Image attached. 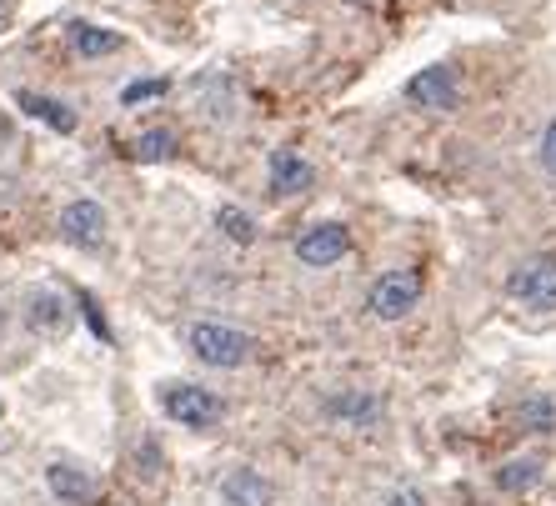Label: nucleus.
<instances>
[{
    "mask_svg": "<svg viewBox=\"0 0 556 506\" xmlns=\"http://www.w3.org/2000/svg\"><path fill=\"white\" fill-rule=\"evenodd\" d=\"M161 411H166L171 421L191 426V431H211V426H221V416H226V401H221L216 391H206V386L171 381V386H161Z\"/></svg>",
    "mask_w": 556,
    "mask_h": 506,
    "instance_id": "nucleus-1",
    "label": "nucleus"
},
{
    "mask_svg": "<svg viewBox=\"0 0 556 506\" xmlns=\"http://www.w3.org/2000/svg\"><path fill=\"white\" fill-rule=\"evenodd\" d=\"M191 351H196L206 366L231 371V366H246V361H251L256 341H251L246 331H236V326H221V321H196V326H191Z\"/></svg>",
    "mask_w": 556,
    "mask_h": 506,
    "instance_id": "nucleus-2",
    "label": "nucleus"
},
{
    "mask_svg": "<svg viewBox=\"0 0 556 506\" xmlns=\"http://www.w3.org/2000/svg\"><path fill=\"white\" fill-rule=\"evenodd\" d=\"M506 291L531 306V311H556V256H536V261H521L506 281Z\"/></svg>",
    "mask_w": 556,
    "mask_h": 506,
    "instance_id": "nucleus-3",
    "label": "nucleus"
},
{
    "mask_svg": "<svg viewBox=\"0 0 556 506\" xmlns=\"http://www.w3.org/2000/svg\"><path fill=\"white\" fill-rule=\"evenodd\" d=\"M416 301H421V276L416 271H386L366 296L371 316H381V321H401L406 311H416Z\"/></svg>",
    "mask_w": 556,
    "mask_h": 506,
    "instance_id": "nucleus-4",
    "label": "nucleus"
},
{
    "mask_svg": "<svg viewBox=\"0 0 556 506\" xmlns=\"http://www.w3.org/2000/svg\"><path fill=\"white\" fill-rule=\"evenodd\" d=\"M346 251H351V231L341 221H321V226L301 231V241H296L301 266H336Z\"/></svg>",
    "mask_w": 556,
    "mask_h": 506,
    "instance_id": "nucleus-5",
    "label": "nucleus"
},
{
    "mask_svg": "<svg viewBox=\"0 0 556 506\" xmlns=\"http://www.w3.org/2000/svg\"><path fill=\"white\" fill-rule=\"evenodd\" d=\"M406 101L421 106V111H456L461 91H456V76L446 66H431V71H416L406 81Z\"/></svg>",
    "mask_w": 556,
    "mask_h": 506,
    "instance_id": "nucleus-6",
    "label": "nucleus"
},
{
    "mask_svg": "<svg viewBox=\"0 0 556 506\" xmlns=\"http://www.w3.org/2000/svg\"><path fill=\"white\" fill-rule=\"evenodd\" d=\"M61 236L71 246H101L106 241V211H101V201H91V196L71 201L61 211Z\"/></svg>",
    "mask_w": 556,
    "mask_h": 506,
    "instance_id": "nucleus-7",
    "label": "nucleus"
},
{
    "mask_svg": "<svg viewBox=\"0 0 556 506\" xmlns=\"http://www.w3.org/2000/svg\"><path fill=\"white\" fill-rule=\"evenodd\" d=\"M46 481H51V491H56L66 506H96V501H101V491H96V481H91V471H86V466L56 461V466L46 471Z\"/></svg>",
    "mask_w": 556,
    "mask_h": 506,
    "instance_id": "nucleus-8",
    "label": "nucleus"
},
{
    "mask_svg": "<svg viewBox=\"0 0 556 506\" xmlns=\"http://www.w3.org/2000/svg\"><path fill=\"white\" fill-rule=\"evenodd\" d=\"M271 496H276V486L261 471H251V466H236L221 481V501L226 506H271Z\"/></svg>",
    "mask_w": 556,
    "mask_h": 506,
    "instance_id": "nucleus-9",
    "label": "nucleus"
},
{
    "mask_svg": "<svg viewBox=\"0 0 556 506\" xmlns=\"http://www.w3.org/2000/svg\"><path fill=\"white\" fill-rule=\"evenodd\" d=\"M311 186H316V166L306 156H296V151H276L271 156V191L276 196H301Z\"/></svg>",
    "mask_w": 556,
    "mask_h": 506,
    "instance_id": "nucleus-10",
    "label": "nucleus"
},
{
    "mask_svg": "<svg viewBox=\"0 0 556 506\" xmlns=\"http://www.w3.org/2000/svg\"><path fill=\"white\" fill-rule=\"evenodd\" d=\"M326 411H331L336 421H346V426H376L386 406H381L376 391H336V396L326 401Z\"/></svg>",
    "mask_w": 556,
    "mask_h": 506,
    "instance_id": "nucleus-11",
    "label": "nucleus"
},
{
    "mask_svg": "<svg viewBox=\"0 0 556 506\" xmlns=\"http://www.w3.org/2000/svg\"><path fill=\"white\" fill-rule=\"evenodd\" d=\"M16 106H21L31 121H46V126H51V131H61V136H71V131H76V111H71L66 101H56V96L21 91V96H16Z\"/></svg>",
    "mask_w": 556,
    "mask_h": 506,
    "instance_id": "nucleus-12",
    "label": "nucleus"
},
{
    "mask_svg": "<svg viewBox=\"0 0 556 506\" xmlns=\"http://www.w3.org/2000/svg\"><path fill=\"white\" fill-rule=\"evenodd\" d=\"M71 51H81V56H111V51H121V36L106 31V26L76 21V26H71Z\"/></svg>",
    "mask_w": 556,
    "mask_h": 506,
    "instance_id": "nucleus-13",
    "label": "nucleus"
},
{
    "mask_svg": "<svg viewBox=\"0 0 556 506\" xmlns=\"http://www.w3.org/2000/svg\"><path fill=\"white\" fill-rule=\"evenodd\" d=\"M31 326H36V331H46V336H61V331L71 326L66 301H61L56 291H41V296L31 301Z\"/></svg>",
    "mask_w": 556,
    "mask_h": 506,
    "instance_id": "nucleus-14",
    "label": "nucleus"
},
{
    "mask_svg": "<svg viewBox=\"0 0 556 506\" xmlns=\"http://www.w3.org/2000/svg\"><path fill=\"white\" fill-rule=\"evenodd\" d=\"M516 426H521V431H556V396L531 391V396L516 406Z\"/></svg>",
    "mask_w": 556,
    "mask_h": 506,
    "instance_id": "nucleus-15",
    "label": "nucleus"
},
{
    "mask_svg": "<svg viewBox=\"0 0 556 506\" xmlns=\"http://www.w3.org/2000/svg\"><path fill=\"white\" fill-rule=\"evenodd\" d=\"M541 481V461L536 456H516V461H506L501 471H496V486L501 491H531Z\"/></svg>",
    "mask_w": 556,
    "mask_h": 506,
    "instance_id": "nucleus-16",
    "label": "nucleus"
},
{
    "mask_svg": "<svg viewBox=\"0 0 556 506\" xmlns=\"http://www.w3.org/2000/svg\"><path fill=\"white\" fill-rule=\"evenodd\" d=\"M216 226H221L226 241H236V246H251V241H256V221H251L241 206H221V211H216Z\"/></svg>",
    "mask_w": 556,
    "mask_h": 506,
    "instance_id": "nucleus-17",
    "label": "nucleus"
},
{
    "mask_svg": "<svg viewBox=\"0 0 556 506\" xmlns=\"http://www.w3.org/2000/svg\"><path fill=\"white\" fill-rule=\"evenodd\" d=\"M136 156L141 161H171L176 156V136L171 131H141L136 136Z\"/></svg>",
    "mask_w": 556,
    "mask_h": 506,
    "instance_id": "nucleus-18",
    "label": "nucleus"
},
{
    "mask_svg": "<svg viewBox=\"0 0 556 506\" xmlns=\"http://www.w3.org/2000/svg\"><path fill=\"white\" fill-rule=\"evenodd\" d=\"M156 96H166V81L156 76V81H131L126 91H121V106H141V101H156Z\"/></svg>",
    "mask_w": 556,
    "mask_h": 506,
    "instance_id": "nucleus-19",
    "label": "nucleus"
},
{
    "mask_svg": "<svg viewBox=\"0 0 556 506\" xmlns=\"http://www.w3.org/2000/svg\"><path fill=\"white\" fill-rule=\"evenodd\" d=\"M541 171H546V176H556V121L541 131Z\"/></svg>",
    "mask_w": 556,
    "mask_h": 506,
    "instance_id": "nucleus-20",
    "label": "nucleus"
},
{
    "mask_svg": "<svg viewBox=\"0 0 556 506\" xmlns=\"http://www.w3.org/2000/svg\"><path fill=\"white\" fill-rule=\"evenodd\" d=\"M386 506H426V501H421V491L401 486V491H391V496H386Z\"/></svg>",
    "mask_w": 556,
    "mask_h": 506,
    "instance_id": "nucleus-21",
    "label": "nucleus"
}]
</instances>
